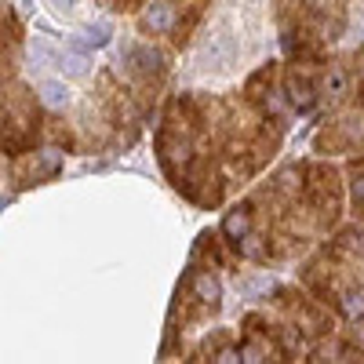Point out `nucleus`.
<instances>
[{"instance_id":"f257e3e1","label":"nucleus","mask_w":364,"mask_h":364,"mask_svg":"<svg viewBox=\"0 0 364 364\" xmlns=\"http://www.w3.org/2000/svg\"><path fill=\"white\" fill-rule=\"evenodd\" d=\"M124 63H128V70H132V73L149 77V80L164 73V55H161V51H154V48H132V51L124 55Z\"/></svg>"},{"instance_id":"f03ea898","label":"nucleus","mask_w":364,"mask_h":364,"mask_svg":"<svg viewBox=\"0 0 364 364\" xmlns=\"http://www.w3.org/2000/svg\"><path fill=\"white\" fill-rule=\"evenodd\" d=\"M288 95H291V106H295V109H310L317 91H314L310 77H302L299 70H291V73H288Z\"/></svg>"},{"instance_id":"7ed1b4c3","label":"nucleus","mask_w":364,"mask_h":364,"mask_svg":"<svg viewBox=\"0 0 364 364\" xmlns=\"http://www.w3.org/2000/svg\"><path fill=\"white\" fill-rule=\"evenodd\" d=\"M142 29L146 33H164V29H171V8L168 4H154L142 15Z\"/></svg>"},{"instance_id":"20e7f679","label":"nucleus","mask_w":364,"mask_h":364,"mask_svg":"<svg viewBox=\"0 0 364 364\" xmlns=\"http://www.w3.org/2000/svg\"><path fill=\"white\" fill-rule=\"evenodd\" d=\"M41 102H44V106H51V109H63V106L70 102L66 84H58V80H44V84H41Z\"/></svg>"},{"instance_id":"39448f33","label":"nucleus","mask_w":364,"mask_h":364,"mask_svg":"<svg viewBox=\"0 0 364 364\" xmlns=\"http://www.w3.org/2000/svg\"><path fill=\"white\" fill-rule=\"evenodd\" d=\"M248 226H252V211H248V208H237V211H230L226 223H223V230H226L233 240L245 237V233H248Z\"/></svg>"},{"instance_id":"423d86ee","label":"nucleus","mask_w":364,"mask_h":364,"mask_svg":"<svg viewBox=\"0 0 364 364\" xmlns=\"http://www.w3.org/2000/svg\"><path fill=\"white\" fill-rule=\"evenodd\" d=\"M193 291H197L200 302H208L211 310L219 306V281H211L208 273H197V277H193Z\"/></svg>"},{"instance_id":"0eeeda50","label":"nucleus","mask_w":364,"mask_h":364,"mask_svg":"<svg viewBox=\"0 0 364 364\" xmlns=\"http://www.w3.org/2000/svg\"><path fill=\"white\" fill-rule=\"evenodd\" d=\"M321 91H324L328 99H343L346 95V73L339 66H331L328 77H324V84H321Z\"/></svg>"},{"instance_id":"6e6552de","label":"nucleus","mask_w":364,"mask_h":364,"mask_svg":"<svg viewBox=\"0 0 364 364\" xmlns=\"http://www.w3.org/2000/svg\"><path fill=\"white\" fill-rule=\"evenodd\" d=\"M58 70H63L66 77H84L87 73V58L84 55H63L58 58Z\"/></svg>"},{"instance_id":"1a4fd4ad","label":"nucleus","mask_w":364,"mask_h":364,"mask_svg":"<svg viewBox=\"0 0 364 364\" xmlns=\"http://www.w3.org/2000/svg\"><path fill=\"white\" fill-rule=\"evenodd\" d=\"M84 41L95 44V48H102V44L109 41V22H91V26H84Z\"/></svg>"},{"instance_id":"9d476101","label":"nucleus","mask_w":364,"mask_h":364,"mask_svg":"<svg viewBox=\"0 0 364 364\" xmlns=\"http://www.w3.org/2000/svg\"><path fill=\"white\" fill-rule=\"evenodd\" d=\"M353 200L364 208V161L353 164Z\"/></svg>"},{"instance_id":"9b49d317","label":"nucleus","mask_w":364,"mask_h":364,"mask_svg":"<svg viewBox=\"0 0 364 364\" xmlns=\"http://www.w3.org/2000/svg\"><path fill=\"white\" fill-rule=\"evenodd\" d=\"M33 58H41V63H58L55 51H51L48 44H33Z\"/></svg>"},{"instance_id":"f8f14e48","label":"nucleus","mask_w":364,"mask_h":364,"mask_svg":"<svg viewBox=\"0 0 364 364\" xmlns=\"http://www.w3.org/2000/svg\"><path fill=\"white\" fill-rule=\"evenodd\" d=\"M51 4H55V8H63V11H66V8H73V4H77V0H51Z\"/></svg>"},{"instance_id":"ddd939ff","label":"nucleus","mask_w":364,"mask_h":364,"mask_svg":"<svg viewBox=\"0 0 364 364\" xmlns=\"http://www.w3.org/2000/svg\"><path fill=\"white\" fill-rule=\"evenodd\" d=\"M357 336H360V343H364V324H360V328H357Z\"/></svg>"}]
</instances>
